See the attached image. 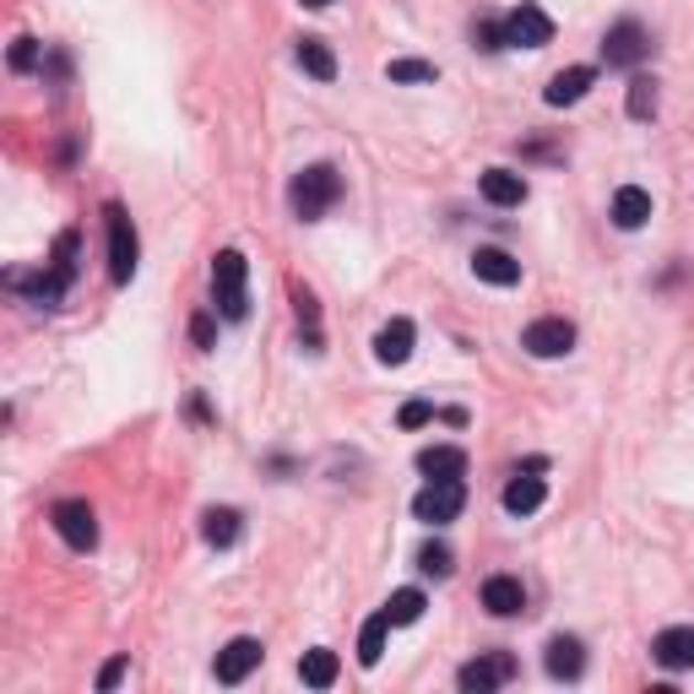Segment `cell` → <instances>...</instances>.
I'll list each match as a JSON object with an SVG mask.
<instances>
[{"mask_svg": "<svg viewBox=\"0 0 694 694\" xmlns=\"http://www.w3.org/2000/svg\"><path fill=\"white\" fill-rule=\"evenodd\" d=\"M245 282H250V266H245V255L239 250H223L217 260H212V293H217V316L223 320L250 316V293H245Z\"/></svg>", "mask_w": 694, "mask_h": 694, "instance_id": "6da1fadb", "label": "cell"}, {"mask_svg": "<svg viewBox=\"0 0 694 694\" xmlns=\"http://www.w3.org/2000/svg\"><path fill=\"white\" fill-rule=\"evenodd\" d=\"M337 195H342V174H337L331 163L305 169V174L293 180V190H288V201H293V212H299L305 223L325 217V206H337Z\"/></svg>", "mask_w": 694, "mask_h": 694, "instance_id": "7a4b0ae2", "label": "cell"}, {"mask_svg": "<svg viewBox=\"0 0 694 694\" xmlns=\"http://www.w3.org/2000/svg\"><path fill=\"white\" fill-rule=\"evenodd\" d=\"M50 521H55V532L65 537V548H76V554H93L98 548V515L87 500H61V505L50 510Z\"/></svg>", "mask_w": 694, "mask_h": 694, "instance_id": "3957f363", "label": "cell"}, {"mask_svg": "<svg viewBox=\"0 0 694 694\" xmlns=\"http://www.w3.org/2000/svg\"><path fill=\"white\" fill-rule=\"evenodd\" d=\"M467 505V483L461 478H429V489H418V500H413V515L418 521H456Z\"/></svg>", "mask_w": 694, "mask_h": 694, "instance_id": "277c9868", "label": "cell"}, {"mask_svg": "<svg viewBox=\"0 0 694 694\" xmlns=\"http://www.w3.org/2000/svg\"><path fill=\"white\" fill-rule=\"evenodd\" d=\"M109 217V277L126 288L130 277H136V260H141V245H136V228H130L126 206H109L104 212Z\"/></svg>", "mask_w": 694, "mask_h": 694, "instance_id": "5b68a950", "label": "cell"}, {"mask_svg": "<svg viewBox=\"0 0 694 694\" xmlns=\"http://www.w3.org/2000/svg\"><path fill=\"white\" fill-rule=\"evenodd\" d=\"M521 348H526L532 359H565L569 348H575V325H569L565 316L532 320V325L521 331Z\"/></svg>", "mask_w": 694, "mask_h": 694, "instance_id": "8992f818", "label": "cell"}, {"mask_svg": "<svg viewBox=\"0 0 694 694\" xmlns=\"http://www.w3.org/2000/svg\"><path fill=\"white\" fill-rule=\"evenodd\" d=\"M510 679H515V656H505V651H489V656H478V662H467L456 673V684L467 694H489L500 684H510Z\"/></svg>", "mask_w": 694, "mask_h": 694, "instance_id": "52a82bcc", "label": "cell"}, {"mask_svg": "<svg viewBox=\"0 0 694 694\" xmlns=\"http://www.w3.org/2000/svg\"><path fill=\"white\" fill-rule=\"evenodd\" d=\"M554 39V22H548V11H537V6H515L505 17V44L515 50H543Z\"/></svg>", "mask_w": 694, "mask_h": 694, "instance_id": "ba28073f", "label": "cell"}, {"mask_svg": "<svg viewBox=\"0 0 694 694\" xmlns=\"http://www.w3.org/2000/svg\"><path fill=\"white\" fill-rule=\"evenodd\" d=\"M260 640L255 634H239V640H228L223 651H217V684H245L255 668H260Z\"/></svg>", "mask_w": 694, "mask_h": 694, "instance_id": "9c48e42d", "label": "cell"}, {"mask_svg": "<svg viewBox=\"0 0 694 694\" xmlns=\"http://www.w3.org/2000/svg\"><path fill=\"white\" fill-rule=\"evenodd\" d=\"M645 50H651V39H645V28H640V22H613V28H608V39H602V61H608V65L645 61Z\"/></svg>", "mask_w": 694, "mask_h": 694, "instance_id": "30bf717a", "label": "cell"}, {"mask_svg": "<svg viewBox=\"0 0 694 694\" xmlns=\"http://www.w3.org/2000/svg\"><path fill=\"white\" fill-rule=\"evenodd\" d=\"M651 656H656L668 673H684V668H694V624L662 630L656 640H651Z\"/></svg>", "mask_w": 694, "mask_h": 694, "instance_id": "8fae6325", "label": "cell"}, {"mask_svg": "<svg viewBox=\"0 0 694 694\" xmlns=\"http://www.w3.org/2000/svg\"><path fill=\"white\" fill-rule=\"evenodd\" d=\"M483 608H489L494 619H515V613L526 608L521 580H515V575H489V580H483Z\"/></svg>", "mask_w": 694, "mask_h": 694, "instance_id": "7c38bea8", "label": "cell"}, {"mask_svg": "<svg viewBox=\"0 0 694 694\" xmlns=\"http://www.w3.org/2000/svg\"><path fill=\"white\" fill-rule=\"evenodd\" d=\"M543 668H548V679H580V673H586V645H580L575 634H554Z\"/></svg>", "mask_w": 694, "mask_h": 694, "instance_id": "4fadbf2b", "label": "cell"}, {"mask_svg": "<svg viewBox=\"0 0 694 694\" xmlns=\"http://www.w3.org/2000/svg\"><path fill=\"white\" fill-rule=\"evenodd\" d=\"M591 82H597V71H591V65H569V71H559V76L543 87V98H548L554 109H565V104H580V98L591 93Z\"/></svg>", "mask_w": 694, "mask_h": 694, "instance_id": "5bb4252c", "label": "cell"}, {"mask_svg": "<svg viewBox=\"0 0 694 694\" xmlns=\"http://www.w3.org/2000/svg\"><path fill=\"white\" fill-rule=\"evenodd\" d=\"M375 359H380V364H391V370L413 359V320H391V325L380 331V337H375Z\"/></svg>", "mask_w": 694, "mask_h": 694, "instance_id": "9a60e30c", "label": "cell"}, {"mask_svg": "<svg viewBox=\"0 0 694 694\" xmlns=\"http://www.w3.org/2000/svg\"><path fill=\"white\" fill-rule=\"evenodd\" d=\"M418 472L424 478H461L467 472V450L461 445H429V450H418Z\"/></svg>", "mask_w": 694, "mask_h": 694, "instance_id": "2e32d148", "label": "cell"}, {"mask_svg": "<svg viewBox=\"0 0 694 694\" xmlns=\"http://www.w3.org/2000/svg\"><path fill=\"white\" fill-rule=\"evenodd\" d=\"M472 271L483 282H494V288H515L521 282V260H510L505 250H478L472 255Z\"/></svg>", "mask_w": 694, "mask_h": 694, "instance_id": "e0dca14e", "label": "cell"}, {"mask_svg": "<svg viewBox=\"0 0 694 694\" xmlns=\"http://www.w3.org/2000/svg\"><path fill=\"white\" fill-rule=\"evenodd\" d=\"M543 500H548V483H543V478H510L505 483L510 515H532V510H543Z\"/></svg>", "mask_w": 694, "mask_h": 694, "instance_id": "ac0fdd59", "label": "cell"}, {"mask_svg": "<svg viewBox=\"0 0 694 694\" xmlns=\"http://www.w3.org/2000/svg\"><path fill=\"white\" fill-rule=\"evenodd\" d=\"M483 201H494V206H521V201H526V180L510 174V169H489V174H483Z\"/></svg>", "mask_w": 694, "mask_h": 694, "instance_id": "d6986e66", "label": "cell"}, {"mask_svg": "<svg viewBox=\"0 0 694 694\" xmlns=\"http://www.w3.org/2000/svg\"><path fill=\"white\" fill-rule=\"evenodd\" d=\"M201 537L212 548H234L239 543V510H206L201 515Z\"/></svg>", "mask_w": 694, "mask_h": 694, "instance_id": "ffe728a7", "label": "cell"}, {"mask_svg": "<svg viewBox=\"0 0 694 694\" xmlns=\"http://www.w3.org/2000/svg\"><path fill=\"white\" fill-rule=\"evenodd\" d=\"M645 217H651V195L640 185H624L613 195V223H619V228H640Z\"/></svg>", "mask_w": 694, "mask_h": 694, "instance_id": "44dd1931", "label": "cell"}, {"mask_svg": "<svg viewBox=\"0 0 694 694\" xmlns=\"http://www.w3.org/2000/svg\"><path fill=\"white\" fill-rule=\"evenodd\" d=\"M299 679L310 684V690H331L337 684V651H305V662H299Z\"/></svg>", "mask_w": 694, "mask_h": 694, "instance_id": "7402d4cb", "label": "cell"}, {"mask_svg": "<svg viewBox=\"0 0 694 694\" xmlns=\"http://www.w3.org/2000/svg\"><path fill=\"white\" fill-rule=\"evenodd\" d=\"M299 65H305L316 82H331V76H337V55H331L325 39H299Z\"/></svg>", "mask_w": 694, "mask_h": 694, "instance_id": "603a6c76", "label": "cell"}, {"mask_svg": "<svg viewBox=\"0 0 694 694\" xmlns=\"http://www.w3.org/2000/svg\"><path fill=\"white\" fill-rule=\"evenodd\" d=\"M385 619H391V624H418V619H424V591H418V586H402V591H391V602H385Z\"/></svg>", "mask_w": 694, "mask_h": 694, "instance_id": "cb8c5ba5", "label": "cell"}, {"mask_svg": "<svg viewBox=\"0 0 694 694\" xmlns=\"http://www.w3.org/2000/svg\"><path fill=\"white\" fill-rule=\"evenodd\" d=\"M385 630H391V619H385V608H380L375 619L364 624V634H359V662H364V668H375L380 656H385Z\"/></svg>", "mask_w": 694, "mask_h": 694, "instance_id": "d4e9b609", "label": "cell"}, {"mask_svg": "<svg viewBox=\"0 0 694 694\" xmlns=\"http://www.w3.org/2000/svg\"><path fill=\"white\" fill-rule=\"evenodd\" d=\"M656 115V82L651 76H634L630 82V120H651Z\"/></svg>", "mask_w": 694, "mask_h": 694, "instance_id": "484cf974", "label": "cell"}, {"mask_svg": "<svg viewBox=\"0 0 694 694\" xmlns=\"http://www.w3.org/2000/svg\"><path fill=\"white\" fill-rule=\"evenodd\" d=\"M418 569H424V575H435V580H445V575H450V548H445V543H424V548H418Z\"/></svg>", "mask_w": 694, "mask_h": 694, "instance_id": "4316f807", "label": "cell"}, {"mask_svg": "<svg viewBox=\"0 0 694 694\" xmlns=\"http://www.w3.org/2000/svg\"><path fill=\"white\" fill-rule=\"evenodd\" d=\"M391 82H435L429 61H391Z\"/></svg>", "mask_w": 694, "mask_h": 694, "instance_id": "83f0119b", "label": "cell"}, {"mask_svg": "<svg viewBox=\"0 0 694 694\" xmlns=\"http://www.w3.org/2000/svg\"><path fill=\"white\" fill-rule=\"evenodd\" d=\"M39 65V39H17L11 44V71H33Z\"/></svg>", "mask_w": 694, "mask_h": 694, "instance_id": "f1b7e54d", "label": "cell"}, {"mask_svg": "<svg viewBox=\"0 0 694 694\" xmlns=\"http://www.w3.org/2000/svg\"><path fill=\"white\" fill-rule=\"evenodd\" d=\"M190 337H195V348H212V342H217V320L201 310V316L190 320Z\"/></svg>", "mask_w": 694, "mask_h": 694, "instance_id": "f546056e", "label": "cell"}, {"mask_svg": "<svg viewBox=\"0 0 694 694\" xmlns=\"http://www.w3.org/2000/svg\"><path fill=\"white\" fill-rule=\"evenodd\" d=\"M429 418H435V407H429V402H407V407H402V429H424Z\"/></svg>", "mask_w": 694, "mask_h": 694, "instance_id": "4dcf8cb0", "label": "cell"}, {"mask_svg": "<svg viewBox=\"0 0 694 694\" xmlns=\"http://www.w3.org/2000/svg\"><path fill=\"white\" fill-rule=\"evenodd\" d=\"M500 44H505V22H500V28L483 22V28H478V50H500Z\"/></svg>", "mask_w": 694, "mask_h": 694, "instance_id": "1f68e13d", "label": "cell"}, {"mask_svg": "<svg viewBox=\"0 0 694 694\" xmlns=\"http://www.w3.org/2000/svg\"><path fill=\"white\" fill-rule=\"evenodd\" d=\"M126 679V656H115V662H104V673H98V690H115Z\"/></svg>", "mask_w": 694, "mask_h": 694, "instance_id": "d6a6232c", "label": "cell"}, {"mask_svg": "<svg viewBox=\"0 0 694 694\" xmlns=\"http://www.w3.org/2000/svg\"><path fill=\"white\" fill-rule=\"evenodd\" d=\"M305 6H310V11H320V6H331V0H305Z\"/></svg>", "mask_w": 694, "mask_h": 694, "instance_id": "836d02e7", "label": "cell"}]
</instances>
